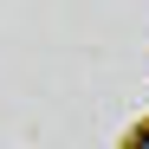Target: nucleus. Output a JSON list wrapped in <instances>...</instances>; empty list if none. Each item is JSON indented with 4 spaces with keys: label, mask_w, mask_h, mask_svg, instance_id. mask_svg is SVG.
<instances>
[{
    "label": "nucleus",
    "mask_w": 149,
    "mask_h": 149,
    "mask_svg": "<svg viewBox=\"0 0 149 149\" xmlns=\"http://www.w3.org/2000/svg\"><path fill=\"white\" fill-rule=\"evenodd\" d=\"M136 149H149V136H143V143H136Z\"/></svg>",
    "instance_id": "1"
}]
</instances>
